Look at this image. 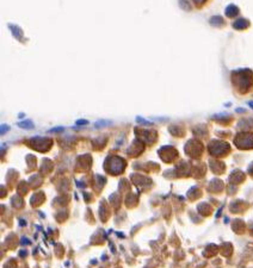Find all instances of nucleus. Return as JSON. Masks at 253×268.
Listing matches in <instances>:
<instances>
[{
	"mask_svg": "<svg viewBox=\"0 0 253 268\" xmlns=\"http://www.w3.org/2000/svg\"><path fill=\"white\" fill-rule=\"evenodd\" d=\"M250 105H251V106H252V107H253V103H252V101H251V103H250Z\"/></svg>",
	"mask_w": 253,
	"mask_h": 268,
	"instance_id": "nucleus-3",
	"label": "nucleus"
},
{
	"mask_svg": "<svg viewBox=\"0 0 253 268\" xmlns=\"http://www.w3.org/2000/svg\"><path fill=\"white\" fill-rule=\"evenodd\" d=\"M19 127H29V129H31V127H34V124H32L31 122H28V123H19Z\"/></svg>",
	"mask_w": 253,
	"mask_h": 268,
	"instance_id": "nucleus-1",
	"label": "nucleus"
},
{
	"mask_svg": "<svg viewBox=\"0 0 253 268\" xmlns=\"http://www.w3.org/2000/svg\"><path fill=\"white\" fill-rule=\"evenodd\" d=\"M77 124H87V122L86 120H79Z\"/></svg>",
	"mask_w": 253,
	"mask_h": 268,
	"instance_id": "nucleus-2",
	"label": "nucleus"
}]
</instances>
